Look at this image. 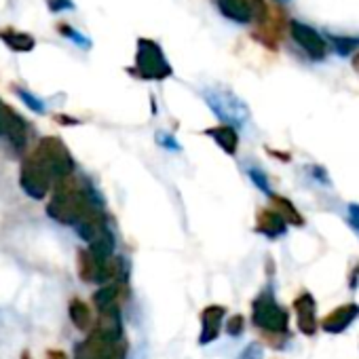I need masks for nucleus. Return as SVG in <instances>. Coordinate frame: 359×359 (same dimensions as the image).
I'll return each instance as SVG.
<instances>
[{"mask_svg":"<svg viewBox=\"0 0 359 359\" xmlns=\"http://www.w3.org/2000/svg\"><path fill=\"white\" fill-rule=\"evenodd\" d=\"M70 177H64L55 184L53 197L47 205V216L64 226H79L83 220L102 214V208L91 199V195L85 189L74 184Z\"/></svg>","mask_w":359,"mask_h":359,"instance_id":"f257e3e1","label":"nucleus"},{"mask_svg":"<svg viewBox=\"0 0 359 359\" xmlns=\"http://www.w3.org/2000/svg\"><path fill=\"white\" fill-rule=\"evenodd\" d=\"M32 158L51 175V180H57V182L64 177H70L74 171V158H72L68 146L55 135L43 137L39 142Z\"/></svg>","mask_w":359,"mask_h":359,"instance_id":"f03ea898","label":"nucleus"},{"mask_svg":"<svg viewBox=\"0 0 359 359\" xmlns=\"http://www.w3.org/2000/svg\"><path fill=\"white\" fill-rule=\"evenodd\" d=\"M135 74L144 81H165L173 74L163 49L158 43L140 39L137 51H135Z\"/></svg>","mask_w":359,"mask_h":359,"instance_id":"7ed1b4c3","label":"nucleus"},{"mask_svg":"<svg viewBox=\"0 0 359 359\" xmlns=\"http://www.w3.org/2000/svg\"><path fill=\"white\" fill-rule=\"evenodd\" d=\"M252 319L254 325L269 332V334H285L287 332V311L283 306H279V302L275 300V296L271 292H262L254 304H252Z\"/></svg>","mask_w":359,"mask_h":359,"instance_id":"20e7f679","label":"nucleus"},{"mask_svg":"<svg viewBox=\"0 0 359 359\" xmlns=\"http://www.w3.org/2000/svg\"><path fill=\"white\" fill-rule=\"evenodd\" d=\"M205 100L210 104V108L226 123H245L248 116H250V110L248 106L231 91H224V89H212L205 93Z\"/></svg>","mask_w":359,"mask_h":359,"instance_id":"39448f33","label":"nucleus"},{"mask_svg":"<svg viewBox=\"0 0 359 359\" xmlns=\"http://www.w3.org/2000/svg\"><path fill=\"white\" fill-rule=\"evenodd\" d=\"M51 175L32 158L28 156L24 163H22V171H20V187L22 191L32 197V199H43L49 195L51 191Z\"/></svg>","mask_w":359,"mask_h":359,"instance_id":"423d86ee","label":"nucleus"},{"mask_svg":"<svg viewBox=\"0 0 359 359\" xmlns=\"http://www.w3.org/2000/svg\"><path fill=\"white\" fill-rule=\"evenodd\" d=\"M79 346L85 351V355L89 359H125V355H127L125 338L123 340H110V338L102 336L97 330H93L89 334V338Z\"/></svg>","mask_w":359,"mask_h":359,"instance_id":"0eeeda50","label":"nucleus"},{"mask_svg":"<svg viewBox=\"0 0 359 359\" xmlns=\"http://www.w3.org/2000/svg\"><path fill=\"white\" fill-rule=\"evenodd\" d=\"M290 34L294 39V43L311 57V60H323L327 55V45L323 41V36L306 26V24H300V22H292L290 24Z\"/></svg>","mask_w":359,"mask_h":359,"instance_id":"6e6552de","label":"nucleus"},{"mask_svg":"<svg viewBox=\"0 0 359 359\" xmlns=\"http://www.w3.org/2000/svg\"><path fill=\"white\" fill-rule=\"evenodd\" d=\"M9 137L11 144L15 148H22L26 144V135H28V125L26 121L13 112L5 102H0V137Z\"/></svg>","mask_w":359,"mask_h":359,"instance_id":"1a4fd4ad","label":"nucleus"},{"mask_svg":"<svg viewBox=\"0 0 359 359\" xmlns=\"http://www.w3.org/2000/svg\"><path fill=\"white\" fill-rule=\"evenodd\" d=\"M283 26H285V13H283V9H271L269 18L258 24V32L254 36L264 47L277 49L279 41L283 39Z\"/></svg>","mask_w":359,"mask_h":359,"instance_id":"9d476101","label":"nucleus"},{"mask_svg":"<svg viewBox=\"0 0 359 359\" xmlns=\"http://www.w3.org/2000/svg\"><path fill=\"white\" fill-rule=\"evenodd\" d=\"M294 311L298 319V330L304 336H313L317 332V319H315V298L304 292L294 300Z\"/></svg>","mask_w":359,"mask_h":359,"instance_id":"9b49d317","label":"nucleus"},{"mask_svg":"<svg viewBox=\"0 0 359 359\" xmlns=\"http://www.w3.org/2000/svg\"><path fill=\"white\" fill-rule=\"evenodd\" d=\"M226 315V309L220 306V304H212V306H205V311L201 313V336H199V342L201 344H210L218 338L220 330H222V319Z\"/></svg>","mask_w":359,"mask_h":359,"instance_id":"f8f14e48","label":"nucleus"},{"mask_svg":"<svg viewBox=\"0 0 359 359\" xmlns=\"http://www.w3.org/2000/svg\"><path fill=\"white\" fill-rule=\"evenodd\" d=\"M359 317V306L357 304H342L336 311H332L330 315H325V319L321 321V327L327 334H340L344 332L355 319Z\"/></svg>","mask_w":359,"mask_h":359,"instance_id":"ddd939ff","label":"nucleus"},{"mask_svg":"<svg viewBox=\"0 0 359 359\" xmlns=\"http://www.w3.org/2000/svg\"><path fill=\"white\" fill-rule=\"evenodd\" d=\"M95 330L110 340H123V319H121L118 304L100 309V319H97Z\"/></svg>","mask_w":359,"mask_h":359,"instance_id":"4468645a","label":"nucleus"},{"mask_svg":"<svg viewBox=\"0 0 359 359\" xmlns=\"http://www.w3.org/2000/svg\"><path fill=\"white\" fill-rule=\"evenodd\" d=\"M285 222L283 218L275 212V210H262L258 212V218H256V231L269 239H277L285 233Z\"/></svg>","mask_w":359,"mask_h":359,"instance_id":"2eb2a0df","label":"nucleus"},{"mask_svg":"<svg viewBox=\"0 0 359 359\" xmlns=\"http://www.w3.org/2000/svg\"><path fill=\"white\" fill-rule=\"evenodd\" d=\"M218 9L224 18L237 24H250L252 22V7L250 0H216Z\"/></svg>","mask_w":359,"mask_h":359,"instance_id":"dca6fc26","label":"nucleus"},{"mask_svg":"<svg viewBox=\"0 0 359 359\" xmlns=\"http://www.w3.org/2000/svg\"><path fill=\"white\" fill-rule=\"evenodd\" d=\"M226 154H235L237 148H239V135H237V129L233 125H218V127H212L205 131Z\"/></svg>","mask_w":359,"mask_h":359,"instance_id":"f3484780","label":"nucleus"},{"mask_svg":"<svg viewBox=\"0 0 359 359\" xmlns=\"http://www.w3.org/2000/svg\"><path fill=\"white\" fill-rule=\"evenodd\" d=\"M0 41H3L11 51H18V53H28L36 47V41L26 34V32H18L13 28H3L0 30Z\"/></svg>","mask_w":359,"mask_h":359,"instance_id":"a211bd4d","label":"nucleus"},{"mask_svg":"<svg viewBox=\"0 0 359 359\" xmlns=\"http://www.w3.org/2000/svg\"><path fill=\"white\" fill-rule=\"evenodd\" d=\"M271 201L275 205V212L283 218L285 224H294V226H302L304 224V218L298 214V210L294 208V203L285 197H279V195H271Z\"/></svg>","mask_w":359,"mask_h":359,"instance_id":"6ab92c4d","label":"nucleus"},{"mask_svg":"<svg viewBox=\"0 0 359 359\" xmlns=\"http://www.w3.org/2000/svg\"><path fill=\"white\" fill-rule=\"evenodd\" d=\"M68 313H70V319H72V323L79 327V330H89L91 327V323H93V317H91V309L87 306V302H83V300H79V298H74L72 302H70V306H68Z\"/></svg>","mask_w":359,"mask_h":359,"instance_id":"aec40b11","label":"nucleus"},{"mask_svg":"<svg viewBox=\"0 0 359 359\" xmlns=\"http://www.w3.org/2000/svg\"><path fill=\"white\" fill-rule=\"evenodd\" d=\"M121 296V283H106L102 285L95 294H93V302L97 309H106V306H116V300Z\"/></svg>","mask_w":359,"mask_h":359,"instance_id":"412c9836","label":"nucleus"},{"mask_svg":"<svg viewBox=\"0 0 359 359\" xmlns=\"http://www.w3.org/2000/svg\"><path fill=\"white\" fill-rule=\"evenodd\" d=\"M330 41H332V47L336 49V53L342 57L359 47V39H353V36H330Z\"/></svg>","mask_w":359,"mask_h":359,"instance_id":"4be33fe9","label":"nucleus"},{"mask_svg":"<svg viewBox=\"0 0 359 359\" xmlns=\"http://www.w3.org/2000/svg\"><path fill=\"white\" fill-rule=\"evenodd\" d=\"M18 95L26 102V106H28L30 110H34V112H39V114L45 112V104H43L39 97H34L32 93H28V91H24V89H18Z\"/></svg>","mask_w":359,"mask_h":359,"instance_id":"5701e85b","label":"nucleus"},{"mask_svg":"<svg viewBox=\"0 0 359 359\" xmlns=\"http://www.w3.org/2000/svg\"><path fill=\"white\" fill-rule=\"evenodd\" d=\"M57 28H60V32H62V34H64L66 39H70V41H74V43H76V45H81V47H89V41H87V39H85L83 34H79V32H76V30H74L72 26H66V24H60Z\"/></svg>","mask_w":359,"mask_h":359,"instance_id":"b1692460","label":"nucleus"},{"mask_svg":"<svg viewBox=\"0 0 359 359\" xmlns=\"http://www.w3.org/2000/svg\"><path fill=\"white\" fill-rule=\"evenodd\" d=\"M262 357H264V351H262V344L258 342H250L239 355V359H262Z\"/></svg>","mask_w":359,"mask_h":359,"instance_id":"393cba45","label":"nucleus"},{"mask_svg":"<svg viewBox=\"0 0 359 359\" xmlns=\"http://www.w3.org/2000/svg\"><path fill=\"white\" fill-rule=\"evenodd\" d=\"M245 323V319L241 317V315H233L231 319H229V323H226V332L231 334V336H239L241 332H243V325Z\"/></svg>","mask_w":359,"mask_h":359,"instance_id":"a878e982","label":"nucleus"},{"mask_svg":"<svg viewBox=\"0 0 359 359\" xmlns=\"http://www.w3.org/2000/svg\"><path fill=\"white\" fill-rule=\"evenodd\" d=\"M250 175H252L254 182L258 184V189H260V191H264V193L273 195V193H271V189H269V180H266V175H262V171H260V169H250Z\"/></svg>","mask_w":359,"mask_h":359,"instance_id":"bb28decb","label":"nucleus"},{"mask_svg":"<svg viewBox=\"0 0 359 359\" xmlns=\"http://www.w3.org/2000/svg\"><path fill=\"white\" fill-rule=\"evenodd\" d=\"M47 5H49L51 13H62L66 9H74L72 0H47Z\"/></svg>","mask_w":359,"mask_h":359,"instance_id":"cd10ccee","label":"nucleus"},{"mask_svg":"<svg viewBox=\"0 0 359 359\" xmlns=\"http://www.w3.org/2000/svg\"><path fill=\"white\" fill-rule=\"evenodd\" d=\"M346 214H348L351 224L359 231V205H357V203H351V205H348V210H346Z\"/></svg>","mask_w":359,"mask_h":359,"instance_id":"c85d7f7f","label":"nucleus"},{"mask_svg":"<svg viewBox=\"0 0 359 359\" xmlns=\"http://www.w3.org/2000/svg\"><path fill=\"white\" fill-rule=\"evenodd\" d=\"M49 359H68V357H66V353H62V351H51V353H49Z\"/></svg>","mask_w":359,"mask_h":359,"instance_id":"c756f323","label":"nucleus"},{"mask_svg":"<svg viewBox=\"0 0 359 359\" xmlns=\"http://www.w3.org/2000/svg\"><path fill=\"white\" fill-rule=\"evenodd\" d=\"M74 359H89V357L85 355V351H83L81 346H76V353H74Z\"/></svg>","mask_w":359,"mask_h":359,"instance_id":"7c9ffc66","label":"nucleus"},{"mask_svg":"<svg viewBox=\"0 0 359 359\" xmlns=\"http://www.w3.org/2000/svg\"><path fill=\"white\" fill-rule=\"evenodd\" d=\"M351 64H353V70H355V72H359V53L353 57V62H351Z\"/></svg>","mask_w":359,"mask_h":359,"instance_id":"2f4dec72","label":"nucleus"},{"mask_svg":"<svg viewBox=\"0 0 359 359\" xmlns=\"http://www.w3.org/2000/svg\"><path fill=\"white\" fill-rule=\"evenodd\" d=\"M277 3H285V0H277Z\"/></svg>","mask_w":359,"mask_h":359,"instance_id":"473e14b6","label":"nucleus"},{"mask_svg":"<svg viewBox=\"0 0 359 359\" xmlns=\"http://www.w3.org/2000/svg\"><path fill=\"white\" fill-rule=\"evenodd\" d=\"M26 359H28V357H26Z\"/></svg>","mask_w":359,"mask_h":359,"instance_id":"72a5a7b5","label":"nucleus"}]
</instances>
